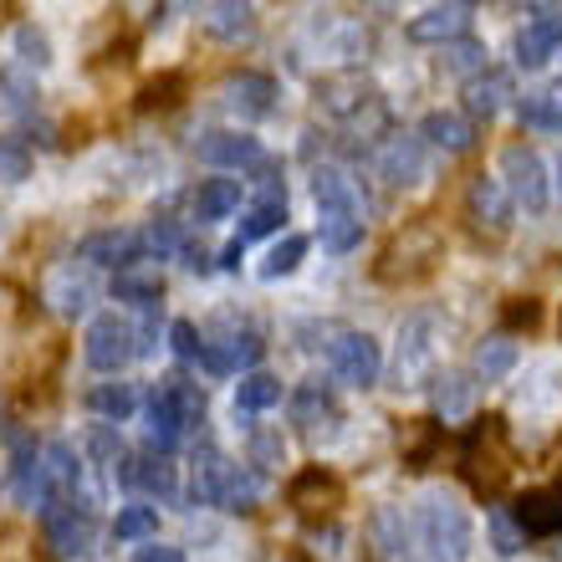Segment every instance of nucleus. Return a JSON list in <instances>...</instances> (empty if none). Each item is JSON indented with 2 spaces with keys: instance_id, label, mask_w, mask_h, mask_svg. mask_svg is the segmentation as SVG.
I'll list each match as a JSON object with an SVG mask.
<instances>
[{
  "instance_id": "2eb2a0df",
  "label": "nucleus",
  "mask_w": 562,
  "mask_h": 562,
  "mask_svg": "<svg viewBox=\"0 0 562 562\" xmlns=\"http://www.w3.org/2000/svg\"><path fill=\"white\" fill-rule=\"evenodd\" d=\"M312 205L317 215H363V190H358V179L338 164H317L312 169Z\"/></svg>"
},
{
  "instance_id": "49530a36",
  "label": "nucleus",
  "mask_w": 562,
  "mask_h": 562,
  "mask_svg": "<svg viewBox=\"0 0 562 562\" xmlns=\"http://www.w3.org/2000/svg\"><path fill=\"white\" fill-rule=\"evenodd\" d=\"M246 456H251L256 471H281V465H286V440H281V429H251Z\"/></svg>"
},
{
  "instance_id": "c9c22d12",
  "label": "nucleus",
  "mask_w": 562,
  "mask_h": 562,
  "mask_svg": "<svg viewBox=\"0 0 562 562\" xmlns=\"http://www.w3.org/2000/svg\"><path fill=\"white\" fill-rule=\"evenodd\" d=\"M164 394V400L179 409V419H184V429H200L205 425V389L190 384V379H179V373H169V379H159L154 384Z\"/></svg>"
},
{
  "instance_id": "5701e85b",
  "label": "nucleus",
  "mask_w": 562,
  "mask_h": 562,
  "mask_svg": "<svg viewBox=\"0 0 562 562\" xmlns=\"http://www.w3.org/2000/svg\"><path fill=\"white\" fill-rule=\"evenodd\" d=\"M419 144L440 148V154H471L475 148V123L465 113H450V108H435L419 119Z\"/></svg>"
},
{
  "instance_id": "c756f323",
  "label": "nucleus",
  "mask_w": 562,
  "mask_h": 562,
  "mask_svg": "<svg viewBox=\"0 0 562 562\" xmlns=\"http://www.w3.org/2000/svg\"><path fill=\"white\" fill-rule=\"evenodd\" d=\"M144 435H148V450H154V456H175L179 440L190 435L184 419H179V409L164 400L159 389H154V400H148V409H144Z\"/></svg>"
},
{
  "instance_id": "4c0bfd02",
  "label": "nucleus",
  "mask_w": 562,
  "mask_h": 562,
  "mask_svg": "<svg viewBox=\"0 0 562 562\" xmlns=\"http://www.w3.org/2000/svg\"><path fill=\"white\" fill-rule=\"evenodd\" d=\"M486 532H491V552L496 558H517L527 548V532H521V521L512 506H486Z\"/></svg>"
},
{
  "instance_id": "4468645a",
  "label": "nucleus",
  "mask_w": 562,
  "mask_h": 562,
  "mask_svg": "<svg viewBox=\"0 0 562 562\" xmlns=\"http://www.w3.org/2000/svg\"><path fill=\"white\" fill-rule=\"evenodd\" d=\"M286 506H292L296 517H333V512L342 506V481L327 471V465H307V471L292 475Z\"/></svg>"
},
{
  "instance_id": "a19ab883",
  "label": "nucleus",
  "mask_w": 562,
  "mask_h": 562,
  "mask_svg": "<svg viewBox=\"0 0 562 562\" xmlns=\"http://www.w3.org/2000/svg\"><path fill=\"white\" fill-rule=\"evenodd\" d=\"M113 537H119V542H148V537H159V506H148V502L119 506V517H113Z\"/></svg>"
},
{
  "instance_id": "20e7f679",
  "label": "nucleus",
  "mask_w": 562,
  "mask_h": 562,
  "mask_svg": "<svg viewBox=\"0 0 562 562\" xmlns=\"http://www.w3.org/2000/svg\"><path fill=\"white\" fill-rule=\"evenodd\" d=\"M435 358H440V317L429 307H419L400 323V348H394L400 389H425L435 379Z\"/></svg>"
},
{
  "instance_id": "6ab92c4d",
  "label": "nucleus",
  "mask_w": 562,
  "mask_h": 562,
  "mask_svg": "<svg viewBox=\"0 0 562 562\" xmlns=\"http://www.w3.org/2000/svg\"><path fill=\"white\" fill-rule=\"evenodd\" d=\"M379 179H384L389 190H415V184H425V144H419V134L389 138V144L379 148Z\"/></svg>"
},
{
  "instance_id": "dca6fc26",
  "label": "nucleus",
  "mask_w": 562,
  "mask_h": 562,
  "mask_svg": "<svg viewBox=\"0 0 562 562\" xmlns=\"http://www.w3.org/2000/svg\"><path fill=\"white\" fill-rule=\"evenodd\" d=\"M475 394H481V384L471 369H435V379H429V404H435V419H445V425L471 419Z\"/></svg>"
},
{
  "instance_id": "c85d7f7f",
  "label": "nucleus",
  "mask_w": 562,
  "mask_h": 562,
  "mask_svg": "<svg viewBox=\"0 0 562 562\" xmlns=\"http://www.w3.org/2000/svg\"><path fill=\"white\" fill-rule=\"evenodd\" d=\"M190 210L200 225H215V221H231L240 210V179H200V190L190 194Z\"/></svg>"
},
{
  "instance_id": "9b49d317",
  "label": "nucleus",
  "mask_w": 562,
  "mask_h": 562,
  "mask_svg": "<svg viewBox=\"0 0 562 562\" xmlns=\"http://www.w3.org/2000/svg\"><path fill=\"white\" fill-rule=\"evenodd\" d=\"M277 98H281V88H277V77H267V72H231L221 82V108L240 123L271 119V113H277Z\"/></svg>"
},
{
  "instance_id": "cd10ccee",
  "label": "nucleus",
  "mask_w": 562,
  "mask_h": 562,
  "mask_svg": "<svg viewBox=\"0 0 562 562\" xmlns=\"http://www.w3.org/2000/svg\"><path fill=\"white\" fill-rule=\"evenodd\" d=\"M369 542L379 552V562H404L409 558V517L400 506H379L369 517Z\"/></svg>"
},
{
  "instance_id": "72a5a7b5",
  "label": "nucleus",
  "mask_w": 562,
  "mask_h": 562,
  "mask_svg": "<svg viewBox=\"0 0 562 562\" xmlns=\"http://www.w3.org/2000/svg\"><path fill=\"white\" fill-rule=\"evenodd\" d=\"M113 296H119V302H138V307H159V296H164L159 267L138 261V267L119 271V277H113Z\"/></svg>"
},
{
  "instance_id": "f8f14e48",
  "label": "nucleus",
  "mask_w": 562,
  "mask_h": 562,
  "mask_svg": "<svg viewBox=\"0 0 562 562\" xmlns=\"http://www.w3.org/2000/svg\"><path fill=\"white\" fill-rule=\"evenodd\" d=\"M77 261H88V267H113V271L138 267V261H148L144 231H128V225H103V231H92V236L77 240Z\"/></svg>"
},
{
  "instance_id": "4d7b16f0",
  "label": "nucleus",
  "mask_w": 562,
  "mask_h": 562,
  "mask_svg": "<svg viewBox=\"0 0 562 562\" xmlns=\"http://www.w3.org/2000/svg\"><path fill=\"white\" fill-rule=\"evenodd\" d=\"M527 26L542 31L552 46H562V5H532V11H527Z\"/></svg>"
},
{
  "instance_id": "13d9d810",
  "label": "nucleus",
  "mask_w": 562,
  "mask_h": 562,
  "mask_svg": "<svg viewBox=\"0 0 562 562\" xmlns=\"http://www.w3.org/2000/svg\"><path fill=\"white\" fill-rule=\"evenodd\" d=\"M134 562H184V552L169 548V542H148V548L134 552Z\"/></svg>"
},
{
  "instance_id": "c03bdc74",
  "label": "nucleus",
  "mask_w": 562,
  "mask_h": 562,
  "mask_svg": "<svg viewBox=\"0 0 562 562\" xmlns=\"http://www.w3.org/2000/svg\"><path fill=\"white\" fill-rule=\"evenodd\" d=\"M0 92H5V103H11L15 113H31V108H36V98H42L36 72H26L21 61H5V67H0Z\"/></svg>"
},
{
  "instance_id": "864d4df0",
  "label": "nucleus",
  "mask_w": 562,
  "mask_h": 562,
  "mask_svg": "<svg viewBox=\"0 0 562 562\" xmlns=\"http://www.w3.org/2000/svg\"><path fill=\"white\" fill-rule=\"evenodd\" d=\"M144 251L159 256V261H164V256H175V251H184V240H179V225H175V221H154V225L144 231Z\"/></svg>"
},
{
  "instance_id": "603ef678",
  "label": "nucleus",
  "mask_w": 562,
  "mask_h": 562,
  "mask_svg": "<svg viewBox=\"0 0 562 562\" xmlns=\"http://www.w3.org/2000/svg\"><path fill=\"white\" fill-rule=\"evenodd\" d=\"M256 502H261V475H256V471H236V481H231V486H225V496H221V512L246 517V512H256Z\"/></svg>"
},
{
  "instance_id": "a211bd4d",
  "label": "nucleus",
  "mask_w": 562,
  "mask_h": 562,
  "mask_svg": "<svg viewBox=\"0 0 562 562\" xmlns=\"http://www.w3.org/2000/svg\"><path fill=\"white\" fill-rule=\"evenodd\" d=\"M77 486H82V460L67 440H52L42 450V491H46V506L57 502H77ZM42 506V512H46Z\"/></svg>"
},
{
  "instance_id": "f257e3e1",
  "label": "nucleus",
  "mask_w": 562,
  "mask_h": 562,
  "mask_svg": "<svg viewBox=\"0 0 562 562\" xmlns=\"http://www.w3.org/2000/svg\"><path fill=\"white\" fill-rule=\"evenodd\" d=\"M415 527H419V548H425L429 562H471L475 527H471V512L456 496L429 491L415 512Z\"/></svg>"
},
{
  "instance_id": "473e14b6",
  "label": "nucleus",
  "mask_w": 562,
  "mask_h": 562,
  "mask_svg": "<svg viewBox=\"0 0 562 562\" xmlns=\"http://www.w3.org/2000/svg\"><path fill=\"white\" fill-rule=\"evenodd\" d=\"M281 404V379L277 373H246L236 384V419H256Z\"/></svg>"
},
{
  "instance_id": "423d86ee",
  "label": "nucleus",
  "mask_w": 562,
  "mask_h": 562,
  "mask_svg": "<svg viewBox=\"0 0 562 562\" xmlns=\"http://www.w3.org/2000/svg\"><path fill=\"white\" fill-rule=\"evenodd\" d=\"M327 369L348 389H373L379 373H384V348H379L373 333H338L327 342Z\"/></svg>"
},
{
  "instance_id": "79ce46f5",
  "label": "nucleus",
  "mask_w": 562,
  "mask_h": 562,
  "mask_svg": "<svg viewBox=\"0 0 562 562\" xmlns=\"http://www.w3.org/2000/svg\"><path fill=\"white\" fill-rule=\"evenodd\" d=\"M323 251L327 256H348L363 246V215H323Z\"/></svg>"
},
{
  "instance_id": "8fccbe9b",
  "label": "nucleus",
  "mask_w": 562,
  "mask_h": 562,
  "mask_svg": "<svg viewBox=\"0 0 562 562\" xmlns=\"http://www.w3.org/2000/svg\"><path fill=\"white\" fill-rule=\"evenodd\" d=\"M31 144L26 138H0V184H26L31 179Z\"/></svg>"
},
{
  "instance_id": "e433bc0d",
  "label": "nucleus",
  "mask_w": 562,
  "mask_h": 562,
  "mask_svg": "<svg viewBox=\"0 0 562 562\" xmlns=\"http://www.w3.org/2000/svg\"><path fill=\"white\" fill-rule=\"evenodd\" d=\"M281 221H286V194H267V200H256L251 210H246V221H240V246L246 240H267L281 231Z\"/></svg>"
},
{
  "instance_id": "aec40b11",
  "label": "nucleus",
  "mask_w": 562,
  "mask_h": 562,
  "mask_svg": "<svg viewBox=\"0 0 562 562\" xmlns=\"http://www.w3.org/2000/svg\"><path fill=\"white\" fill-rule=\"evenodd\" d=\"M46 302H52V312H57V317L77 323V317H88V312H92V302H98V286H92L88 271L57 267L52 277H46Z\"/></svg>"
},
{
  "instance_id": "f704fd0d",
  "label": "nucleus",
  "mask_w": 562,
  "mask_h": 562,
  "mask_svg": "<svg viewBox=\"0 0 562 562\" xmlns=\"http://www.w3.org/2000/svg\"><path fill=\"white\" fill-rule=\"evenodd\" d=\"M88 409L98 419H108V425H123V419L138 409V389L123 384V379H119V384H92L88 389Z\"/></svg>"
},
{
  "instance_id": "b1692460",
  "label": "nucleus",
  "mask_w": 562,
  "mask_h": 562,
  "mask_svg": "<svg viewBox=\"0 0 562 562\" xmlns=\"http://www.w3.org/2000/svg\"><path fill=\"white\" fill-rule=\"evenodd\" d=\"M236 460L225 456V450H215V445H200L194 450V481H190V496L194 502H205V506H221L225 486L236 481Z\"/></svg>"
},
{
  "instance_id": "9d476101",
  "label": "nucleus",
  "mask_w": 562,
  "mask_h": 562,
  "mask_svg": "<svg viewBox=\"0 0 562 562\" xmlns=\"http://www.w3.org/2000/svg\"><path fill=\"white\" fill-rule=\"evenodd\" d=\"M317 108L338 123L363 119V108H379V88L358 67H342V72L317 77Z\"/></svg>"
},
{
  "instance_id": "de8ad7c7",
  "label": "nucleus",
  "mask_w": 562,
  "mask_h": 562,
  "mask_svg": "<svg viewBox=\"0 0 562 562\" xmlns=\"http://www.w3.org/2000/svg\"><path fill=\"white\" fill-rule=\"evenodd\" d=\"M440 450V425L435 419H415V429H404V460L409 471H425V460Z\"/></svg>"
},
{
  "instance_id": "7c9ffc66",
  "label": "nucleus",
  "mask_w": 562,
  "mask_h": 562,
  "mask_svg": "<svg viewBox=\"0 0 562 562\" xmlns=\"http://www.w3.org/2000/svg\"><path fill=\"white\" fill-rule=\"evenodd\" d=\"M333 419H338V394H333V384L307 379V384L292 389V425L317 429V425H333Z\"/></svg>"
},
{
  "instance_id": "a878e982",
  "label": "nucleus",
  "mask_w": 562,
  "mask_h": 562,
  "mask_svg": "<svg viewBox=\"0 0 562 562\" xmlns=\"http://www.w3.org/2000/svg\"><path fill=\"white\" fill-rule=\"evenodd\" d=\"M517 521L527 537H562V486L527 491L517 502Z\"/></svg>"
},
{
  "instance_id": "4be33fe9",
  "label": "nucleus",
  "mask_w": 562,
  "mask_h": 562,
  "mask_svg": "<svg viewBox=\"0 0 562 562\" xmlns=\"http://www.w3.org/2000/svg\"><path fill=\"white\" fill-rule=\"evenodd\" d=\"M11 475H15V502L21 506H46V491H42V450L31 440L26 429H11Z\"/></svg>"
},
{
  "instance_id": "f3484780",
  "label": "nucleus",
  "mask_w": 562,
  "mask_h": 562,
  "mask_svg": "<svg viewBox=\"0 0 562 562\" xmlns=\"http://www.w3.org/2000/svg\"><path fill=\"white\" fill-rule=\"evenodd\" d=\"M194 154L210 164V169H251V164L267 159V148L261 138L240 134V128H215V134H200Z\"/></svg>"
},
{
  "instance_id": "393cba45",
  "label": "nucleus",
  "mask_w": 562,
  "mask_h": 562,
  "mask_svg": "<svg viewBox=\"0 0 562 562\" xmlns=\"http://www.w3.org/2000/svg\"><path fill=\"white\" fill-rule=\"evenodd\" d=\"M119 486H144L148 496H159V502H175L179 496V475L169 465V456H144V460H123L119 465Z\"/></svg>"
},
{
  "instance_id": "3c124183",
  "label": "nucleus",
  "mask_w": 562,
  "mask_h": 562,
  "mask_svg": "<svg viewBox=\"0 0 562 562\" xmlns=\"http://www.w3.org/2000/svg\"><path fill=\"white\" fill-rule=\"evenodd\" d=\"M512 52H517V67H521V72H537V67H548V61H552V52H558V46H552L542 31L521 26L517 42H512Z\"/></svg>"
},
{
  "instance_id": "0eeeda50",
  "label": "nucleus",
  "mask_w": 562,
  "mask_h": 562,
  "mask_svg": "<svg viewBox=\"0 0 562 562\" xmlns=\"http://www.w3.org/2000/svg\"><path fill=\"white\" fill-rule=\"evenodd\" d=\"M82 358H88V369L98 373H119L128 358H138V327L119 312H103V317H92L88 323V338H82Z\"/></svg>"
},
{
  "instance_id": "5fc2aeb1",
  "label": "nucleus",
  "mask_w": 562,
  "mask_h": 562,
  "mask_svg": "<svg viewBox=\"0 0 562 562\" xmlns=\"http://www.w3.org/2000/svg\"><path fill=\"white\" fill-rule=\"evenodd\" d=\"M169 342H175V353L184 358V363H200V353H205V338H200V327L184 323V317L169 327Z\"/></svg>"
},
{
  "instance_id": "a18cd8bd",
  "label": "nucleus",
  "mask_w": 562,
  "mask_h": 562,
  "mask_svg": "<svg viewBox=\"0 0 562 562\" xmlns=\"http://www.w3.org/2000/svg\"><path fill=\"white\" fill-rule=\"evenodd\" d=\"M517 119L527 128H562V82L552 92H532L517 103Z\"/></svg>"
},
{
  "instance_id": "412c9836",
  "label": "nucleus",
  "mask_w": 562,
  "mask_h": 562,
  "mask_svg": "<svg viewBox=\"0 0 562 562\" xmlns=\"http://www.w3.org/2000/svg\"><path fill=\"white\" fill-rule=\"evenodd\" d=\"M465 119H475V123H491L496 113H502L512 98H517V82H512V72H502V67H486L481 77H471L465 82Z\"/></svg>"
},
{
  "instance_id": "2f4dec72",
  "label": "nucleus",
  "mask_w": 562,
  "mask_h": 562,
  "mask_svg": "<svg viewBox=\"0 0 562 562\" xmlns=\"http://www.w3.org/2000/svg\"><path fill=\"white\" fill-rule=\"evenodd\" d=\"M517 358H521V348H517V338L512 333H496V338H486L481 348H475V379H486V384H502L506 373L517 369Z\"/></svg>"
},
{
  "instance_id": "7ed1b4c3",
  "label": "nucleus",
  "mask_w": 562,
  "mask_h": 562,
  "mask_svg": "<svg viewBox=\"0 0 562 562\" xmlns=\"http://www.w3.org/2000/svg\"><path fill=\"white\" fill-rule=\"evenodd\" d=\"M502 425L506 419H481V425L465 435L460 445V475H465V486L481 491V496H496L506 486V475H512V456H506L502 445Z\"/></svg>"
},
{
  "instance_id": "09e8293b",
  "label": "nucleus",
  "mask_w": 562,
  "mask_h": 562,
  "mask_svg": "<svg viewBox=\"0 0 562 562\" xmlns=\"http://www.w3.org/2000/svg\"><path fill=\"white\" fill-rule=\"evenodd\" d=\"M445 72L465 77V82H471V77H481V72H486V46L471 42V36H465V42H450V46H445Z\"/></svg>"
},
{
  "instance_id": "39448f33",
  "label": "nucleus",
  "mask_w": 562,
  "mask_h": 562,
  "mask_svg": "<svg viewBox=\"0 0 562 562\" xmlns=\"http://www.w3.org/2000/svg\"><path fill=\"white\" fill-rule=\"evenodd\" d=\"M552 169L532 144H506L502 148V184L512 194V205L527 215H542L552 205Z\"/></svg>"
},
{
  "instance_id": "052dcab7",
  "label": "nucleus",
  "mask_w": 562,
  "mask_h": 562,
  "mask_svg": "<svg viewBox=\"0 0 562 562\" xmlns=\"http://www.w3.org/2000/svg\"><path fill=\"white\" fill-rule=\"evenodd\" d=\"M552 190H558V200H562V154L552 159Z\"/></svg>"
},
{
  "instance_id": "37998d69",
  "label": "nucleus",
  "mask_w": 562,
  "mask_h": 562,
  "mask_svg": "<svg viewBox=\"0 0 562 562\" xmlns=\"http://www.w3.org/2000/svg\"><path fill=\"white\" fill-rule=\"evenodd\" d=\"M82 445H88L92 465H103V471H113V475H119V465H123V460H128V450H123V435H119V425H92L88 435H82Z\"/></svg>"
},
{
  "instance_id": "bb28decb",
  "label": "nucleus",
  "mask_w": 562,
  "mask_h": 562,
  "mask_svg": "<svg viewBox=\"0 0 562 562\" xmlns=\"http://www.w3.org/2000/svg\"><path fill=\"white\" fill-rule=\"evenodd\" d=\"M200 26H205V36H215V42L240 46L256 36V5H236V0L205 5V11H200Z\"/></svg>"
},
{
  "instance_id": "6e6552de",
  "label": "nucleus",
  "mask_w": 562,
  "mask_h": 562,
  "mask_svg": "<svg viewBox=\"0 0 562 562\" xmlns=\"http://www.w3.org/2000/svg\"><path fill=\"white\" fill-rule=\"evenodd\" d=\"M512 215H517V205H512V194H506V184L496 175H475L465 184V221L486 240L512 236Z\"/></svg>"
},
{
  "instance_id": "58836bf2",
  "label": "nucleus",
  "mask_w": 562,
  "mask_h": 562,
  "mask_svg": "<svg viewBox=\"0 0 562 562\" xmlns=\"http://www.w3.org/2000/svg\"><path fill=\"white\" fill-rule=\"evenodd\" d=\"M307 251H312V240L307 236H281L277 246L267 251V261L256 267V277L261 281H281V277H292L302 261H307Z\"/></svg>"
},
{
  "instance_id": "ea45409f",
  "label": "nucleus",
  "mask_w": 562,
  "mask_h": 562,
  "mask_svg": "<svg viewBox=\"0 0 562 562\" xmlns=\"http://www.w3.org/2000/svg\"><path fill=\"white\" fill-rule=\"evenodd\" d=\"M11 42H15V61H21L26 72H46V67L57 61V57H52V36H46L36 21H21Z\"/></svg>"
},
{
  "instance_id": "f03ea898",
  "label": "nucleus",
  "mask_w": 562,
  "mask_h": 562,
  "mask_svg": "<svg viewBox=\"0 0 562 562\" xmlns=\"http://www.w3.org/2000/svg\"><path fill=\"white\" fill-rule=\"evenodd\" d=\"M440 256H445L440 231L429 221H409L404 231H394V240L379 251L373 277L384 281V286H415V281H425L429 271L440 267Z\"/></svg>"
},
{
  "instance_id": "1a4fd4ad",
  "label": "nucleus",
  "mask_w": 562,
  "mask_h": 562,
  "mask_svg": "<svg viewBox=\"0 0 562 562\" xmlns=\"http://www.w3.org/2000/svg\"><path fill=\"white\" fill-rule=\"evenodd\" d=\"M42 521H46V542H52V552H57L61 562L88 558V552H92V532H98V521H92V506L88 502L46 506Z\"/></svg>"
},
{
  "instance_id": "6e6d98bb",
  "label": "nucleus",
  "mask_w": 562,
  "mask_h": 562,
  "mask_svg": "<svg viewBox=\"0 0 562 562\" xmlns=\"http://www.w3.org/2000/svg\"><path fill=\"white\" fill-rule=\"evenodd\" d=\"M502 323L512 327V333H517V327H527V333H532V327L542 323V302H537V296H517L512 307H502Z\"/></svg>"
},
{
  "instance_id": "bf43d9fd",
  "label": "nucleus",
  "mask_w": 562,
  "mask_h": 562,
  "mask_svg": "<svg viewBox=\"0 0 562 562\" xmlns=\"http://www.w3.org/2000/svg\"><path fill=\"white\" fill-rule=\"evenodd\" d=\"M240 256H246V246H240V240H231V246L221 251V267H225V271H236V267H240Z\"/></svg>"
},
{
  "instance_id": "ddd939ff",
  "label": "nucleus",
  "mask_w": 562,
  "mask_h": 562,
  "mask_svg": "<svg viewBox=\"0 0 562 562\" xmlns=\"http://www.w3.org/2000/svg\"><path fill=\"white\" fill-rule=\"evenodd\" d=\"M471 21H475V5H465V0L425 5L419 15H409L404 36L415 46H450V42H465V36H471Z\"/></svg>"
}]
</instances>
